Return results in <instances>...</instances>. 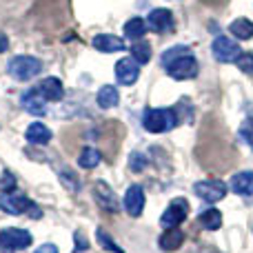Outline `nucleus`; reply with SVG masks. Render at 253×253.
Segmentation results:
<instances>
[{
  "label": "nucleus",
  "mask_w": 253,
  "mask_h": 253,
  "mask_svg": "<svg viewBox=\"0 0 253 253\" xmlns=\"http://www.w3.org/2000/svg\"><path fill=\"white\" fill-rule=\"evenodd\" d=\"M160 60L173 80H191L198 76V60L187 44H175L167 49Z\"/></svg>",
  "instance_id": "nucleus-1"
},
{
  "label": "nucleus",
  "mask_w": 253,
  "mask_h": 253,
  "mask_svg": "<svg viewBox=\"0 0 253 253\" xmlns=\"http://www.w3.org/2000/svg\"><path fill=\"white\" fill-rule=\"evenodd\" d=\"M178 125V116L175 109H165V107H158V109H147L142 114V126L149 133H165L171 131Z\"/></svg>",
  "instance_id": "nucleus-2"
},
{
  "label": "nucleus",
  "mask_w": 253,
  "mask_h": 253,
  "mask_svg": "<svg viewBox=\"0 0 253 253\" xmlns=\"http://www.w3.org/2000/svg\"><path fill=\"white\" fill-rule=\"evenodd\" d=\"M7 71L16 80H31L42 71V62L34 56H13L7 65Z\"/></svg>",
  "instance_id": "nucleus-3"
},
{
  "label": "nucleus",
  "mask_w": 253,
  "mask_h": 253,
  "mask_svg": "<svg viewBox=\"0 0 253 253\" xmlns=\"http://www.w3.org/2000/svg\"><path fill=\"white\" fill-rule=\"evenodd\" d=\"M31 233L25 231V229H18V227H9L0 231V253H16L22 251L31 245Z\"/></svg>",
  "instance_id": "nucleus-4"
},
{
  "label": "nucleus",
  "mask_w": 253,
  "mask_h": 253,
  "mask_svg": "<svg viewBox=\"0 0 253 253\" xmlns=\"http://www.w3.org/2000/svg\"><path fill=\"white\" fill-rule=\"evenodd\" d=\"M187 213H189L187 200H184V198H175V200H171V205L165 209V213H162V218H160V224L165 229H175L187 220Z\"/></svg>",
  "instance_id": "nucleus-5"
},
{
  "label": "nucleus",
  "mask_w": 253,
  "mask_h": 253,
  "mask_svg": "<svg viewBox=\"0 0 253 253\" xmlns=\"http://www.w3.org/2000/svg\"><path fill=\"white\" fill-rule=\"evenodd\" d=\"M193 193L205 202H218L227 196V184L220 180H200L193 184Z\"/></svg>",
  "instance_id": "nucleus-6"
},
{
  "label": "nucleus",
  "mask_w": 253,
  "mask_h": 253,
  "mask_svg": "<svg viewBox=\"0 0 253 253\" xmlns=\"http://www.w3.org/2000/svg\"><path fill=\"white\" fill-rule=\"evenodd\" d=\"M211 51H213V58L218 62H233L242 53L240 47L236 44V40L227 38V36H218L213 40V44H211Z\"/></svg>",
  "instance_id": "nucleus-7"
},
{
  "label": "nucleus",
  "mask_w": 253,
  "mask_h": 253,
  "mask_svg": "<svg viewBox=\"0 0 253 253\" xmlns=\"http://www.w3.org/2000/svg\"><path fill=\"white\" fill-rule=\"evenodd\" d=\"M147 27L151 31H156V34H165V31L173 29V13L162 7L151 9L147 16Z\"/></svg>",
  "instance_id": "nucleus-8"
},
{
  "label": "nucleus",
  "mask_w": 253,
  "mask_h": 253,
  "mask_svg": "<svg viewBox=\"0 0 253 253\" xmlns=\"http://www.w3.org/2000/svg\"><path fill=\"white\" fill-rule=\"evenodd\" d=\"M93 196H96L98 205H100L105 211H109V213H118L120 211L118 196L111 191V187L107 182H96L93 184Z\"/></svg>",
  "instance_id": "nucleus-9"
},
{
  "label": "nucleus",
  "mask_w": 253,
  "mask_h": 253,
  "mask_svg": "<svg viewBox=\"0 0 253 253\" xmlns=\"http://www.w3.org/2000/svg\"><path fill=\"white\" fill-rule=\"evenodd\" d=\"M114 71H116V80H118L120 84H125V87L133 84L140 76V67L133 58H123V60H118Z\"/></svg>",
  "instance_id": "nucleus-10"
},
{
  "label": "nucleus",
  "mask_w": 253,
  "mask_h": 253,
  "mask_svg": "<svg viewBox=\"0 0 253 253\" xmlns=\"http://www.w3.org/2000/svg\"><path fill=\"white\" fill-rule=\"evenodd\" d=\"M29 205L31 202L27 200L25 196H20V193H2V198H0V209L4 211V213L9 215H20L25 213V211H29Z\"/></svg>",
  "instance_id": "nucleus-11"
},
{
  "label": "nucleus",
  "mask_w": 253,
  "mask_h": 253,
  "mask_svg": "<svg viewBox=\"0 0 253 253\" xmlns=\"http://www.w3.org/2000/svg\"><path fill=\"white\" fill-rule=\"evenodd\" d=\"M123 205H125L126 213H129L131 218H138V215H142V209H144V191H142V187L133 184V187L126 189Z\"/></svg>",
  "instance_id": "nucleus-12"
},
{
  "label": "nucleus",
  "mask_w": 253,
  "mask_h": 253,
  "mask_svg": "<svg viewBox=\"0 0 253 253\" xmlns=\"http://www.w3.org/2000/svg\"><path fill=\"white\" fill-rule=\"evenodd\" d=\"M36 91L42 96V100H49V102H58L62 100V96H65V87H62V83L58 78H44L40 84H36Z\"/></svg>",
  "instance_id": "nucleus-13"
},
{
  "label": "nucleus",
  "mask_w": 253,
  "mask_h": 253,
  "mask_svg": "<svg viewBox=\"0 0 253 253\" xmlns=\"http://www.w3.org/2000/svg\"><path fill=\"white\" fill-rule=\"evenodd\" d=\"M20 105L25 111H29L31 116H47V105H44L42 96L36 89H29L27 93H22Z\"/></svg>",
  "instance_id": "nucleus-14"
},
{
  "label": "nucleus",
  "mask_w": 253,
  "mask_h": 253,
  "mask_svg": "<svg viewBox=\"0 0 253 253\" xmlns=\"http://www.w3.org/2000/svg\"><path fill=\"white\" fill-rule=\"evenodd\" d=\"M229 187L238 196H253V171H240V173H236L231 178V182H229Z\"/></svg>",
  "instance_id": "nucleus-15"
},
{
  "label": "nucleus",
  "mask_w": 253,
  "mask_h": 253,
  "mask_svg": "<svg viewBox=\"0 0 253 253\" xmlns=\"http://www.w3.org/2000/svg\"><path fill=\"white\" fill-rule=\"evenodd\" d=\"M93 47L98 51H105V53H114V51H123L126 47L125 40L118 38V36H111V34H100L93 38Z\"/></svg>",
  "instance_id": "nucleus-16"
},
{
  "label": "nucleus",
  "mask_w": 253,
  "mask_h": 253,
  "mask_svg": "<svg viewBox=\"0 0 253 253\" xmlns=\"http://www.w3.org/2000/svg\"><path fill=\"white\" fill-rule=\"evenodd\" d=\"M182 242H184V233L175 227V229H165V233L160 236L158 245H160L162 251H175L182 247Z\"/></svg>",
  "instance_id": "nucleus-17"
},
{
  "label": "nucleus",
  "mask_w": 253,
  "mask_h": 253,
  "mask_svg": "<svg viewBox=\"0 0 253 253\" xmlns=\"http://www.w3.org/2000/svg\"><path fill=\"white\" fill-rule=\"evenodd\" d=\"M96 102H98L100 109H114V107L120 102L118 89H116L114 84H105V87H100V91H98V96H96Z\"/></svg>",
  "instance_id": "nucleus-18"
},
{
  "label": "nucleus",
  "mask_w": 253,
  "mask_h": 253,
  "mask_svg": "<svg viewBox=\"0 0 253 253\" xmlns=\"http://www.w3.org/2000/svg\"><path fill=\"white\" fill-rule=\"evenodd\" d=\"M25 135L31 144H47L49 140H51V131H49V126H44L42 123L29 125L25 131Z\"/></svg>",
  "instance_id": "nucleus-19"
},
{
  "label": "nucleus",
  "mask_w": 253,
  "mask_h": 253,
  "mask_svg": "<svg viewBox=\"0 0 253 253\" xmlns=\"http://www.w3.org/2000/svg\"><path fill=\"white\" fill-rule=\"evenodd\" d=\"M198 222H200V227L207 229V231H215V229H220V224H222V213H220L218 209H207L200 213Z\"/></svg>",
  "instance_id": "nucleus-20"
},
{
  "label": "nucleus",
  "mask_w": 253,
  "mask_h": 253,
  "mask_svg": "<svg viewBox=\"0 0 253 253\" xmlns=\"http://www.w3.org/2000/svg\"><path fill=\"white\" fill-rule=\"evenodd\" d=\"M147 29H149L147 20H142V18H131V20H126V25H125V36L135 42V40H140L144 34H147Z\"/></svg>",
  "instance_id": "nucleus-21"
},
{
  "label": "nucleus",
  "mask_w": 253,
  "mask_h": 253,
  "mask_svg": "<svg viewBox=\"0 0 253 253\" xmlns=\"http://www.w3.org/2000/svg\"><path fill=\"white\" fill-rule=\"evenodd\" d=\"M229 29H231V34L236 36L238 40L253 38V22L249 20V18H238V20H233Z\"/></svg>",
  "instance_id": "nucleus-22"
},
{
  "label": "nucleus",
  "mask_w": 253,
  "mask_h": 253,
  "mask_svg": "<svg viewBox=\"0 0 253 253\" xmlns=\"http://www.w3.org/2000/svg\"><path fill=\"white\" fill-rule=\"evenodd\" d=\"M131 56H133V60L138 62V65H147L149 58H151V44L149 42H135L133 47H131Z\"/></svg>",
  "instance_id": "nucleus-23"
},
{
  "label": "nucleus",
  "mask_w": 253,
  "mask_h": 253,
  "mask_svg": "<svg viewBox=\"0 0 253 253\" xmlns=\"http://www.w3.org/2000/svg\"><path fill=\"white\" fill-rule=\"evenodd\" d=\"M98 162H100V151H96V149H91V147L83 149V153H80V158H78V165L83 167V169H93Z\"/></svg>",
  "instance_id": "nucleus-24"
},
{
  "label": "nucleus",
  "mask_w": 253,
  "mask_h": 253,
  "mask_svg": "<svg viewBox=\"0 0 253 253\" xmlns=\"http://www.w3.org/2000/svg\"><path fill=\"white\" fill-rule=\"evenodd\" d=\"M96 238H98V242H100L102 249H107V251H111V253H125L118 245H116L114 238H111L109 233L105 231V229H96Z\"/></svg>",
  "instance_id": "nucleus-25"
},
{
  "label": "nucleus",
  "mask_w": 253,
  "mask_h": 253,
  "mask_svg": "<svg viewBox=\"0 0 253 253\" xmlns=\"http://www.w3.org/2000/svg\"><path fill=\"white\" fill-rule=\"evenodd\" d=\"M147 165H149V160H147V156H144L142 151H133L129 156V169L131 171H144L147 169Z\"/></svg>",
  "instance_id": "nucleus-26"
},
{
  "label": "nucleus",
  "mask_w": 253,
  "mask_h": 253,
  "mask_svg": "<svg viewBox=\"0 0 253 253\" xmlns=\"http://www.w3.org/2000/svg\"><path fill=\"white\" fill-rule=\"evenodd\" d=\"M58 175H60V180H62V184L65 187H69V191L71 193H76L78 191V178H76L74 173H71L67 167H62V169H58Z\"/></svg>",
  "instance_id": "nucleus-27"
},
{
  "label": "nucleus",
  "mask_w": 253,
  "mask_h": 253,
  "mask_svg": "<svg viewBox=\"0 0 253 253\" xmlns=\"http://www.w3.org/2000/svg\"><path fill=\"white\" fill-rule=\"evenodd\" d=\"M16 189V175L11 171H2L0 173V191L2 193H11Z\"/></svg>",
  "instance_id": "nucleus-28"
},
{
  "label": "nucleus",
  "mask_w": 253,
  "mask_h": 253,
  "mask_svg": "<svg viewBox=\"0 0 253 253\" xmlns=\"http://www.w3.org/2000/svg\"><path fill=\"white\" fill-rule=\"evenodd\" d=\"M236 62H238V67H240L242 74L253 76V53H240Z\"/></svg>",
  "instance_id": "nucleus-29"
},
{
  "label": "nucleus",
  "mask_w": 253,
  "mask_h": 253,
  "mask_svg": "<svg viewBox=\"0 0 253 253\" xmlns=\"http://www.w3.org/2000/svg\"><path fill=\"white\" fill-rule=\"evenodd\" d=\"M240 138L253 149V118H247L240 126Z\"/></svg>",
  "instance_id": "nucleus-30"
},
{
  "label": "nucleus",
  "mask_w": 253,
  "mask_h": 253,
  "mask_svg": "<svg viewBox=\"0 0 253 253\" xmlns=\"http://www.w3.org/2000/svg\"><path fill=\"white\" fill-rule=\"evenodd\" d=\"M76 251L74 253H84L89 249V242H87V238H84V233L83 231H76Z\"/></svg>",
  "instance_id": "nucleus-31"
},
{
  "label": "nucleus",
  "mask_w": 253,
  "mask_h": 253,
  "mask_svg": "<svg viewBox=\"0 0 253 253\" xmlns=\"http://www.w3.org/2000/svg\"><path fill=\"white\" fill-rule=\"evenodd\" d=\"M34 253H58V247L56 245H51V242H47V245H42V247H38Z\"/></svg>",
  "instance_id": "nucleus-32"
},
{
  "label": "nucleus",
  "mask_w": 253,
  "mask_h": 253,
  "mask_svg": "<svg viewBox=\"0 0 253 253\" xmlns=\"http://www.w3.org/2000/svg\"><path fill=\"white\" fill-rule=\"evenodd\" d=\"M7 49H9V40H7V36H4L2 31H0V53L7 51Z\"/></svg>",
  "instance_id": "nucleus-33"
}]
</instances>
